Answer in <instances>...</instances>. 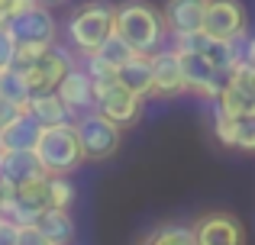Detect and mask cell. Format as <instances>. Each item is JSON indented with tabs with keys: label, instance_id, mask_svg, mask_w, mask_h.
<instances>
[{
	"label": "cell",
	"instance_id": "1",
	"mask_svg": "<svg viewBox=\"0 0 255 245\" xmlns=\"http://www.w3.org/2000/svg\"><path fill=\"white\" fill-rule=\"evenodd\" d=\"M113 32L129 45L136 55H155L168 45V26H165L162 6L149 0H123L113 3Z\"/></svg>",
	"mask_w": 255,
	"mask_h": 245
},
{
	"label": "cell",
	"instance_id": "2",
	"mask_svg": "<svg viewBox=\"0 0 255 245\" xmlns=\"http://www.w3.org/2000/svg\"><path fill=\"white\" fill-rule=\"evenodd\" d=\"M32 155H36V162L42 164V171L49 177H55V174L71 177L84 164L75 120L58 123V126H39V136L32 142Z\"/></svg>",
	"mask_w": 255,
	"mask_h": 245
},
{
	"label": "cell",
	"instance_id": "3",
	"mask_svg": "<svg viewBox=\"0 0 255 245\" xmlns=\"http://www.w3.org/2000/svg\"><path fill=\"white\" fill-rule=\"evenodd\" d=\"M113 36V3L110 0H84L75 6L65 23V39L81 58L94 55Z\"/></svg>",
	"mask_w": 255,
	"mask_h": 245
},
{
	"label": "cell",
	"instance_id": "4",
	"mask_svg": "<svg viewBox=\"0 0 255 245\" xmlns=\"http://www.w3.org/2000/svg\"><path fill=\"white\" fill-rule=\"evenodd\" d=\"M75 129H78L84 162H107L123 145V129L117 123H110L104 113H97V110H87V113L75 116Z\"/></svg>",
	"mask_w": 255,
	"mask_h": 245
},
{
	"label": "cell",
	"instance_id": "5",
	"mask_svg": "<svg viewBox=\"0 0 255 245\" xmlns=\"http://www.w3.org/2000/svg\"><path fill=\"white\" fill-rule=\"evenodd\" d=\"M200 32L213 42L243 45L246 36H249V13H246L243 0H207Z\"/></svg>",
	"mask_w": 255,
	"mask_h": 245
},
{
	"label": "cell",
	"instance_id": "6",
	"mask_svg": "<svg viewBox=\"0 0 255 245\" xmlns=\"http://www.w3.org/2000/svg\"><path fill=\"white\" fill-rule=\"evenodd\" d=\"M94 110L97 113H104L110 123H117L120 129H129V126H136L139 120H142L145 113V97L132 94V90H126L120 81H113L110 87L97 90L94 94Z\"/></svg>",
	"mask_w": 255,
	"mask_h": 245
},
{
	"label": "cell",
	"instance_id": "7",
	"mask_svg": "<svg viewBox=\"0 0 255 245\" xmlns=\"http://www.w3.org/2000/svg\"><path fill=\"white\" fill-rule=\"evenodd\" d=\"M178 58H181V71H184V81H187V94L213 103L226 84V75L204 52H178Z\"/></svg>",
	"mask_w": 255,
	"mask_h": 245
},
{
	"label": "cell",
	"instance_id": "8",
	"mask_svg": "<svg viewBox=\"0 0 255 245\" xmlns=\"http://www.w3.org/2000/svg\"><path fill=\"white\" fill-rule=\"evenodd\" d=\"M71 65H75V55L68 49H62V45H52L39 62L19 68V75H23L29 94H45V90H55L62 84V78L71 71Z\"/></svg>",
	"mask_w": 255,
	"mask_h": 245
},
{
	"label": "cell",
	"instance_id": "9",
	"mask_svg": "<svg viewBox=\"0 0 255 245\" xmlns=\"http://www.w3.org/2000/svg\"><path fill=\"white\" fill-rule=\"evenodd\" d=\"M194 245H246V226L226 210L200 213L191 223Z\"/></svg>",
	"mask_w": 255,
	"mask_h": 245
},
{
	"label": "cell",
	"instance_id": "10",
	"mask_svg": "<svg viewBox=\"0 0 255 245\" xmlns=\"http://www.w3.org/2000/svg\"><path fill=\"white\" fill-rule=\"evenodd\" d=\"M181 94H187L181 58L171 45H165L162 52L152 55V90H149V97H155V100H171V97H181Z\"/></svg>",
	"mask_w": 255,
	"mask_h": 245
},
{
	"label": "cell",
	"instance_id": "11",
	"mask_svg": "<svg viewBox=\"0 0 255 245\" xmlns=\"http://www.w3.org/2000/svg\"><path fill=\"white\" fill-rule=\"evenodd\" d=\"M10 32L16 36V42H45L58 45V19L52 16L49 6H32L29 13L10 19Z\"/></svg>",
	"mask_w": 255,
	"mask_h": 245
},
{
	"label": "cell",
	"instance_id": "12",
	"mask_svg": "<svg viewBox=\"0 0 255 245\" xmlns=\"http://www.w3.org/2000/svg\"><path fill=\"white\" fill-rule=\"evenodd\" d=\"M55 94H58V100L65 103V110L71 113V120L87 113V110H94V81L87 78V71L81 65H71V71L62 78Z\"/></svg>",
	"mask_w": 255,
	"mask_h": 245
},
{
	"label": "cell",
	"instance_id": "13",
	"mask_svg": "<svg viewBox=\"0 0 255 245\" xmlns=\"http://www.w3.org/2000/svg\"><path fill=\"white\" fill-rule=\"evenodd\" d=\"M204 13H207V0H165V6H162V16H165L171 39L200 32Z\"/></svg>",
	"mask_w": 255,
	"mask_h": 245
},
{
	"label": "cell",
	"instance_id": "14",
	"mask_svg": "<svg viewBox=\"0 0 255 245\" xmlns=\"http://www.w3.org/2000/svg\"><path fill=\"white\" fill-rule=\"evenodd\" d=\"M26 113H29L39 126H58V123H68L71 120V113L65 110V103L58 100L55 90L29 94V100H26Z\"/></svg>",
	"mask_w": 255,
	"mask_h": 245
},
{
	"label": "cell",
	"instance_id": "15",
	"mask_svg": "<svg viewBox=\"0 0 255 245\" xmlns=\"http://www.w3.org/2000/svg\"><path fill=\"white\" fill-rule=\"evenodd\" d=\"M117 81L123 84L126 90L145 97L149 100V90H152V55H132L123 68L117 71Z\"/></svg>",
	"mask_w": 255,
	"mask_h": 245
},
{
	"label": "cell",
	"instance_id": "16",
	"mask_svg": "<svg viewBox=\"0 0 255 245\" xmlns=\"http://www.w3.org/2000/svg\"><path fill=\"white\" fill-rule=\"evenodd\" d=\"M213 110L230 120H246V116H255V94L252 90H243L236 84H223L220 97L213 100Z\"/></svg>",
	"mask_w": 255,
	"mask_h": 245
},
{
	"label": "cell",
	"instance_id": "17",
	"mask_svg": "<svg viewBox=\"0 0 255 245\" xmlns=\"http://www.w3.org/2000/svg\"><path fill=\"white\" fill-rule=\"evenodd\" d=\"M36 136H39V123L29 113H19L10 126L0 129V145H3V152H32Z\"/></svg>",
	"mask_w": 255,
	"mask_h": 245
},
{
	"label": "cell",
	"instance_id": "18",
	"mask_svg": "<svg viewBox=\"0 0 255 245\" xmlns=\"http://www.w3.org/2000/svg\"><path fill=\"white\" fill-rule=\"evenodd\" d=\"M36 226L45 233V239H49L52 245H71V242H75V216H71V210L49 207L36 220Z\"/></svg>",
	"mask_w": 255,
	"mask_h": 245
},
{
	"label": "cell",
	"instance_id": "19",
	"mask_svg": "<svg viewBox=\"0 0 255 245\" xmlns=\"http://www.w3.org/2000/svg\"><path fill=\"white\" fill-rule=\"evenodd\" d=\"M139 245H194V233L184 223H162L152 233H145Z\"/></svg>",
	"mask_w": 255,
	"mask_h": 245
},
{
	"label": "cell",
	"instance_id": "20",
	"mask_svg": "<svg viewBox=\"0 0 255 245\" xmlns=\"http://www.w3.org/2000/svg\"><path fill=\"white\" fill-rule=\"evenodd\" d=\"M94 55H97L100 62H107V65H110V68H117V71H120V68H123V65H126V62H129V58H132V55H136V52H132L129 45H126L123 39H120L117 32H113V36L107 39V42L100 45V49L94 52Z\"/></svg>",
	"mask_w": 255,
	"mask_h": 245
},
{
	"label": "cell",
	"instance_id": "21",
	"mask_svg": "<svg viewBox=\"0 0 255 245\" xmlns=\"http://www.w3.org/2000/svg\"><path fill=\"white\" fill-rule=\"evenodd\" d=\"M0 94L10 97L13 103H19V110L26 113V100H29V87H26L23 75H19V68H10L0 75Z\"/></svg>",
	"mask_w": 255,
	"mask_h": 245
},
{
	"label": "cell",
	"instance_id": "22",
	"mask_svg": "<svg viewBox=\"0 0 255 245\" xmlns=\"http://www.w3.org/2000/svg\"><path fill=\"white\" fill-rule=\"evenodd\" d=\"M71 203H75V184H71V177H65V174L49 177V207L71 210Z\"/></svg>",
	"mask_w": 255,
	"mask_h": 245
},
{
	"label": "cell",
	"instance_id": "23",
	"mask_svg": "<svg viewBox=\"0 0 255 245\" xmlns=\"http://www.w3.org/2000/svg\"><path fill=\"white\" fill-rule=\"evenodd\" d=\"M236 123L239 120H230V116H223V113L213 110V136H217L220 145H226V149L236 145Z\"/></svg>",
	"mask_w": 255,
	"mask_h": 245
},
{
	"label": "cell",
	"instance_id": "24",
	"mask_svg": "<svg viewBox=\"0 0 255 245\" xmlns=\"http://www.w3.org/2000/svg\"><path fill=\"white\" fill-rule=\"evenodd\" d=\"M16 65V36L10 32V26L0 29V75L10 71Z\"/></svg>",
	"mask_w": 255,
	"mask_h": 245
},
{
	"label": "cell",
	"instance_id": "25",
	"mask_svg": "<svg viewBox=\"0 0 255 245\" xmlns=\"http://www.w3.org/2000/svg\"><path fill=\"white\" fill-rule=\"evenodd\" d=\"M49 49L52 45H45V42H16V65L13 68H26V65L39 62Z\"/></svg>",
	"mask_w": 255,
	"mask_h": 245
},
{
	"label": "cell",
	"instance_id": "26",
	"mask_svg": "<svg viewBox=\"0 0 255 245\" xmlns=\"http://www.w3.org/2000/svg\"><path fill=\"white\" fill-rule=\"evenodd\" d=\"M233 149L255 152V116H246V120L236 123V145H233Z\"/></svg>",
	"mask_w": 255,
	"mask_h": 245
},
{
	"label": "cell",
	"instance_id": "27",
	"mask_svg": "<svg viewBox=\"0 0 255 245\" xmlns=\"http://www.w3.org/2000/svg\"><path fill=\"white\" fill-rule=\"evenodd\" d=\"M16 245H52L45 239V233L36 226V223H29V226H19V236H16Z\"/></svg>",
	"mask_w": 255,
	"mask_h": 245
},
{
	"label": "cell",
	"instance_id": "28",
	"mask_svg": "<svg viewBox=\"0 0 255 245\" xmlns=\"http://www.w3.org/2000/svg\"><path fill=\"white\" fill-rule=\"evenodd\" d=\"M19 113H23V110H19V103H13L10 97L0 94V129H3V126H10Z\"/></svg>",
	"mask_w": 255,
	"mask_h": 245
},
{
	"label": "cell",
	"instance_id": "29",
	"mask_svg": "<svg viewBox=\"0 0 255 245\" xmlns=\"http://www.w3.org/2000/svg\"><path fill=\"white\" fill-rule=\"evenodd\" d=\"M16 236H19V226L10 223L6 216H0V245H16Z\"/></svg>",
	"mask_w": 255,
	"mask_h": 245
},
{
	"label": "cell",
	"instance_id": "30",
	"mask_svg": "<svg viewBox=\"0 0 255 245\" xmlns=\"http://www.w3.org/2000/svg\"><path fill=\"white\" fill-rule=\"evenodd\" d=\"M32 6H39V0H10V3H6V16L16 19V16H23V13H29Z\"/></svg>",
	"mask_w": 255,
	"mask_h": 245
},
{
	"label": "cell",
	"instance_id": "31",
	"mask_svg": "<svg viewBox=\"0 0 255 245\" xmlns=\"http://www.w3.org/2000/svg\"><path fill=\"white\" fill-rule=\"evenodd\" d=\"M243 62L249 65V68H255V36H246V42H243Z\"/></svg>",
	"mask_w": 255,
	"mask_h": 245
},
{
	"label": "cell",
	"instance_id": "32",
	"mask_svg": "<svg viewBox=\"0 0 255 245\" xmlns=\"http://www.w3.org/2000/svg\"><path fill=\"white\" fill-rule=\"evenodd\" d=\"M3 26H10V16H6V13L0 10V29H3Z\"/></svg>",
	"mask_w": 255,
	"mask_h": 245
},
{
	"label": "cell",
	"instance_id": "33",
	"mask_svg": "<svg viewBox=\"0 0 255 245\" xmlns=\"http://www.w3.org/2000/svg\"><path fill=\"white\" fill-rule=\"evenodd\" d=\"M42 6H52V3H62V0H39Z\"/></svg>",
	"mask_w": 255,
	"mask_h": 245
},
{
	"label": "cell",
	"instance_id": "34",
	"mask_svg": "<svg viewBox=\"0 0 255 245\" xmlns=\"http://www.w3.org/2000/svg\"><path fill=\"white\" fill-rule=\"evenodd\" d=\"M6 3H10V0H0V10H3V13H6Z\"/></svg>",
	"mask_w": 255,
	"mask_h": 245
},
{
	"label": "cell",
	"instance_id": "35",
	"mask_svg": "<svg viewBox=\"0 0 255 245\" xmlns=\"http://www.w3.org/2000/svg\"><path fill=\"white\" fill-rule=\"evenodd\" d=\"M0 152H3V145H0Z\"/></svg>",
	"mask_w": 255,
	"mask_h": 245
}]
</instances>
